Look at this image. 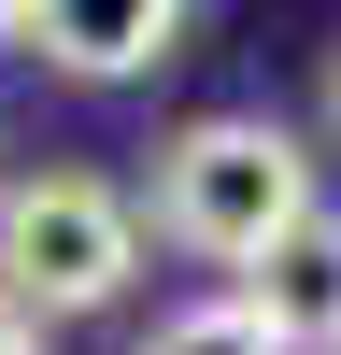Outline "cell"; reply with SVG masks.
Wrapping results in <instances>:
<instances>
[{"mask_svg":"<svg viewBox=\"0 0 341 355\" xmlns=\"http://www.w3.org/2000/svg\"><path fill=\"white\" fill-rule=\"evenodd\" d=\"M142 214H157V242L199 256V270H256V256L313 214V157H299L284 114H185V128L157 142Z\"/></svg>","mask_w":341,"mask_h":355,"instance_id":"6da1fadb","label":"cell"},{"mask_svg":"<svg viewBox=\"0 0 341 355\" xmlns=\"http://www.w3.org/2000/svg\"><path fill=\"white\" fill-rule=\"evenodd\" d=\"M128 270H142V214L100 171H28V185H0V313H15V327L114 313Z\"/></svg>","mask_w":341,"mask_h":355,"instance_id":"7a4b0ae2","label":"cell"},{"mask_svg":"<svg viewBox=\"0 0 341 355\" xmlns=\"http://www.w3.org/2000/svg\"><path fill=\"white\" fill-rule=\"evenodd\" d=\"M0 43L71 85H128L185 43V0H0Z\"/></svg>","mask_w":341,"mask_h":355,"instance_id":"3957f363","label":"cell"},{"mask_svg":"<svg viewBox=\"0 0 341 355\" xmlns=\"http://www.w3.org/2000/svg\"><path fill=\"white\" fill-rule=\"evenodd\" d=\"M227 299H242V313H256L284 355H341V199H313V214L284 227V242L256 256Z\"/></svg>","mask_w":341,"mask_h":355,"instance_id":"277c9868","label":"cell"},{"mask_svg":"<svg viewBox=\"0 0 341 355\" xmlns=\"http://www.w3.org/2000/svg\"><path fill=\"white\" fill-rule=\"evenodd\" d=\"M142 355H284V341H270V327H256V313H242V299H199V313H170V327H157V341H142Z\"/></svg>","mask_w":341,"mask_h":355,"instance_id":"5b68a950","label":"cell"},{"mask_svg":"<svg viewBox=\"0 0 341 355\" xmlns=\"http://www.w3.org/2000/svg\"><path fill=\"white\" fill-rule=\"evenodd\" d=\"M0 355H43V327H15V313H0Z\"/></svg>","mask_w":341,"mask_h":355,"instance_id":"8992f818","label":"cell"},{"mask_svg":"<svg viewBox=\"0 0 341 355\" xmlns=\"http://www.w3.org/2000/svg\"><path fill=\"white\" fill-rule=\"evenodd\" d=\"M327 114H341V57H327Z\"/></svg>","mask_w":341,"mask_h":355,"instance_id":"52a82bcc","label":"cell"}]
</instances>
